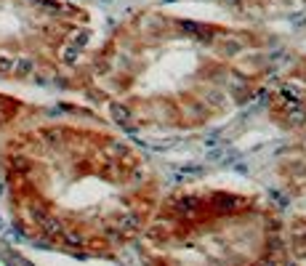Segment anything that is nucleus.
I'll return each instance as SVG.
<instances>
[{"label":"nucleus","mask_w":306,"mask_h":266,"mask_svg":"<svg viewBox=\"0 0 306 266\" xmlns=\"http://www.w3.org/2000/svg\"><path fill=\"white\" fill-rule=\"evenodd\" d=\"M35 66H38V64H35V59H32V56H27V53H22V56H16V59H14V78H32V75H35Z\"/></svg>","instance_id":"f257e3e1"},{"label":"nucleus","mask_w":306,"mask_h":266,"mask_svg":"<svg viewBox=\"0 0 306 266\" xmlns=\"http://www.w3.org/2000/svg\"><path fill=\"white\" fill-rule=\"evenodd\" d=\"M14 59L16 56H11V53H0V75H11L14 72Z\"/></svg>","instance_id":"f03ea898"}]
</instances>
